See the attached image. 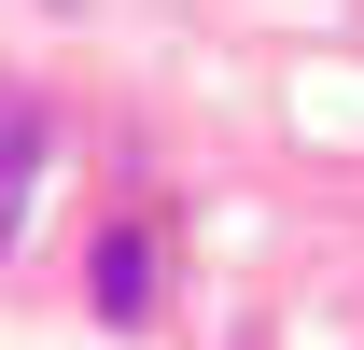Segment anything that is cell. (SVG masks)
Here are the masks:
<instances>
[{"mask_svg":"<svg viewBox=\"0 0 364 350\" xmlns=\"http://www.w3.org/2000/svg\"><path fill=\"white\" fill-rule=\"evenodd\" d=\"M85 295H98V322H154V295H168V238L154 224H98V253H85Z\"/></svg>","mask_w":364,"mask_h":350,"instance_id":"cell-1","label":"cell"},{"mask_svg":"<svg viewBox=\"0 0 364 350\" xmlns=\"http://www.w3.org/2000/svg\"><path fill=\"white\" fill-rule=\"evenodd\" d=\"M43 154H56L43 98H14V85H0V253H14V224H28V196H43Z\"/></svg>","mask_w":364,"mask_h":350,"instance_id":"cell-2","label":"cell"}]
</instances>
